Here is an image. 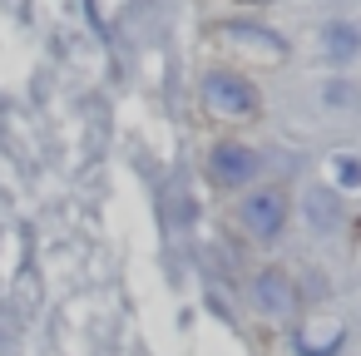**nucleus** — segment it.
Listing matches in <instances>:
<instances>
[{
  "mask_svg": "<svg viewBox=\"0 0 361 356\" xmlns=\"http://www.w3.org/2000/svg\"><path fill=\"white\" fill-rule=\"evenodd\" d=\"M252 302H257L267 317H292V312H297V282H292V272H282V267L257 272V277H252Z\"/></svg>",
  "mask_w": 361,
  "mask_h": 356,
  "instance_id": "1",
  "label": "nucleus"
},
{
  "mask_svg": "<svg viewBox=\"0 0 361 356\" xmlns=\"http://www.w3.org/2000/svg\"><path fill=\"white\" fill-rule=\"evenodd\" d=\"M243 223L252 228V238H277L282 223H287V193H277V188L252 193V198L243 203Z\"/></svg>",
  "mask_w": 361,
  "mask_h": 356,
  "instance_id": "2",
  "label": "nucleus"
},
{
  "mask_svg": "<svg viewBox=\"0 0 361 356\" xmlns=\"http://www.w3.org/2000/svg\"><path fill=\"white\" fill-rule=\"evenodd\" d=\"M208 168H213L218 183H247V178L262 168V159H257L247 144H218L213 159H208Z\"/></svg>",
  "mask_w": 361,
  "mask_h": 356,
  "instance_id": "3",
  "label": "nucleus"
},
{
  "mask_svg": "<svg viewBox=\"0 0 361 356\" xmlns=\"http://www.w3.org/2000/svg\"><path fill=\"white\" fill-rule=\"evenodd\" d=\"M208 99H213L223 114H252V109H257V94H252L243 80H228V75L208 80Z\"/></svg>",
  "mask_w": 361,
  "mask_h": 356,
  "instance_id": "4",
  "label": "nucleus"
},
{
  "mask_svg": "<svg viewBox=\"0 0 361 356\" xmlns=\"http://www.w3.org/2000/svg\"><path fill=\"white\" fill-rule=\"evenodd\" d=\"M307 208H312V228H336V198L326 193V188H312V198H307Z\"/></svg>",
  "mask_w": 361,
  "mask_h": 356,
  "instance_id": "5",
  "label": "nucleus"
},
{
  "mask_svg": "<svg viewBox=\"0 0 361 356\" xmlns=\"http://www.w3.org/2000/svg\"><path fill=\"white\" fill-rule=\"evenodd\" d=\"M326 50L351 55V50H356V35H351V30H326Z\"/></svg>",
  "mask_w": 361,
  "mask_h": 356,
  "instance_id": "6",
  "label": "nucleus"
}]
</instances>
